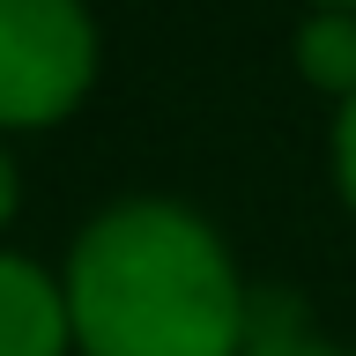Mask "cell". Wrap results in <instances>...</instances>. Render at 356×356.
Returning a JSON list of instances; mask_svg holds the SVG:
<instances>
[{
    "label": "cell",
    "mask_w": 356,
    "mask_h": 356,
    "mask_svg": "<svg viewBox=\"0 0 356 356\" xmlns=\"http://www.w3.org/2000/svg\"><path fill=\"white\" fill-rule=\"evenodd\" d=\"M67 334L82 356H238L245 289L216 230L171 200H119L74 238Z\"/></svg>",
    "instance_id": "1"
},
{
    "label": "cell",
    "mask_w": 356,
    "mask_h": 356,
    "mask_svg": "<svg viewBox=\"0 0 356 356\" xmlns=\"http://www.w3.org/2000/svg\"><path fill=\"white\" fill-rule=\"evenodd\" d=\"M97 74L82 0H0V127H52Z\"/></svg>",
    "instance_id": "2"
},
{
    "label": "cell",
    "mask_w": 356,
    "mask_h": 356,
    "mask_svg": "<svg viewBox=\"0 0 356 356\" xmlns=\"http://www.w3.org/2000/svg\"><path fill=\"white\" fill-rule=\"evenodd\" d=\"M67 334V297L60 282L30 260L0 252V356H60Z\"/></svg>",
    "instance_id": "3"
},
{
    "label": "cell",
    "mask_w": 356,
    "mask_h": 356,
    "mask_svg": "<svg viewBox=\"0 0 356 356\" xmlns=\"http://www.w3.org/2000/svg\"><path fill=\"white\" fill-rule=\"evenodd\" d=\"M297 67L312 89L356 97V15H312L297 30Z\"/></svg>",
    "instance_id": "4"
},
{
    "label": "cell",
    "mask_w": 356,
    "mask_h": 356,
    "mask_svg": "<svg viewBox=\"0 0 356 356\" xmlns=\"http://www.w3.org/2000/svg\"><path fill=\"white\" fill-rule=\"evenodd\" d=\"M245 356H341V349H327L289 305H275V319H267L260 334H245Z\"/></svg>",
    "instance_id": "5"
},
{
    "label": "cell",
    "mask_w": 356,
    "mask_h": 356,
    "mask_svg": "<svg viewBox=\"0 0 356 356\" xmlns=\"http://www.w3.org/2000/svg\"><path fill=\"white\" fill-rule=\"evenodd\" d=\"M334 178H341V193H349V208H356V97L341 104V119H334Z\"/></svg>",
    "instance_id": "6"
},
{
    "label": "cell",
    "mask_w": 356,
    "mask_h": 356,
    "mask_svg": "<svg viewBox=\"0 0 356 356\" xmlns=\"http://www.w3.org/2000/svg\"><path fill=\"white\" fill-rule=\"evenodd\" d=\"M15 216V163H8V156H0V222Z\"/></svg>",
    "instance_id": "7"
},
{
    "label": "cell",
    "mask_w": 356,
    "mask_h": 356,
    "mask_svg": "<svg viewBox=\"0 0 356 356\" xmlns=\"http://www.w3.org/2000/svg\"><path fill=\"white\" fill-rule=\"evenodd\" d=\"M319 8H327V15H356V0H319Z\"/></svg>",
    "instance_id": "8"
}]
</instances>
